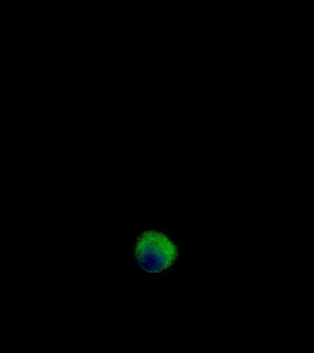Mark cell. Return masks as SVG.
I'll use <instances>...</instances> for the list:
<instances>
[{"mask_svg":"<svg viewBox=\"0 0 314 353\" xmlns=\"http://www.w3.org/2000/svg\"><path fill=\"white\" fill-rule=\"evenodd\" d=\"M168 224L141 225L129 236L127 266L131 265L141 281H167L182 264V241Z\"/></svg>","mask_w":314,"mask_h":353,"instance_id":"cell-1","label":"cell"}]
</instances>
